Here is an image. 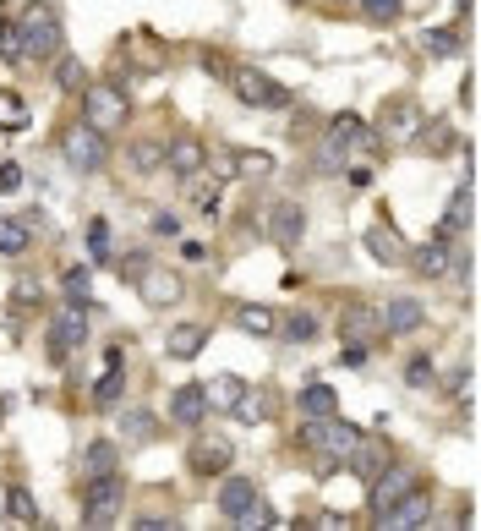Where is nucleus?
<instances>
[{
  "label": "nucleus",
  "instance_id": "nucleus-34",
  "mask_svg": "<svg viewBox=\"0 0 481 531\" xmlns=\"http://www.w3.org/2000/svg\"><path fill=\"white\" fill-rule=\"evenodd\" d=\"M121 438H132V444H154V438H159V417H154V411H143V406L121 411Z\"/></svg>",
  "mask_w": 481,
  "mask_h": 531
},
{
  "label": "nucleus",
  "instance_id": "nucleus-32",
  "mask_svg": "<svg viewBox=\"0 0 481 531\" xmlns=\"http://www.w3.org/2000/svg\"><path fill=\"white\" fill-rule=\"evenodd\" d=\"M126 389V373H121V351H110V362H104V378L93 384V406H115Z\"/></svg>",
  "mask_w": 481,
  "mask_h": 531
},
{
  "label": "nucleus",
  "instance_id": "nucleus-2",
  "mask_svg": "<svg viewBox=\"0 0 481 531\" xmlns=\"http://www.w3.org/2000/svg\"><path fill=\"white\" fill-rule=\"evenodd\" d=\"M82 121L93 126V132H126V121H132V99H126V88L115 83H82Z\"/></svg>",
  "mask_w": 481,
  "mask_h": 531
},
{
  "label": "nucleus",
  "instance_id": "nucleus-43",
  "mask_svg": "<svg viewBox=\"0 0 481 531\" xmlns=\"http://www.w3.org/2000/svg\"><path fill=\"white\" fill-rule=\"evenodd\" d=\"M236 526H241V531H263V526H279V515H274V504H263V499H257V504L241 515Z\"/></svg>",
  "mask_w": 481,
  "mask_h": 531
},
{
  "label": "nucleus",
  "instance_id": "nucleus-17",
  "mask_svg": "<svg viewBox=\"0 0 481 531\" xmlns=\"http://www.w3.org/2000/svg\"><path fill=\"white\" fill-rule=\"evenodd\" d=\"M257 499H263V493H257V482H252V477H219L214 504H219V515H225V521H241V515L252 510Z\"/></svg>",
  "mask_w": 481,
  "mask_h": 531
},
{
  "label": "nucleus",
  "instance_id": "nucleus-16",
  "mask_svg": "<svg viewBox=\"0 0 481 531\" xmlns=\"http://www.w3.org/2000/svg\"><path fill=\"white\" fill-rule=\"evenodd\" d=\"M389 460H394L389 438H367V433H361V438H356V449L345 455V466L356 471V482H372L383 466H389Z\"/></svg>",
  "mask_w": 481,
  "mask_h": 531
},
{
  "label": "nucleus",
  "instance_id": "nucleus-11",
  "mask_svg": "<svg viewBox=\"0 0 481 531\" xmlns=\"http://www.w3.org/2000/svg\"><path fill=\"white\" fill-rule=\"evenodd\" d=\"M323 143H328V148H339V154H345V159H356V148H367V154H372V148H378V137H372V126L361 121V115L339 110L334 121H328Z\"/></svg>",
  "mask_w": 481,
  "mask_h": 531
},
{
  "label": "nucleus",
  "instance_id": "nucleus-36",
  "mask_svg": "<svg viewBox=\"0 0 481 531\" xmlns=\"http://www.w3.org/2000/svg\"><path fill=\"white\" fill-rule=\"evenodd\" d=\"M356 11L372 22V28H394L400 11H405V0H356Z\"/></svg>",
  "mask_w": 481,
  "mask_h": 531
},
{
  "label": "nucleus",
  "instance_id": "nucleus-28",
  "mask_svg": "<svg viewBox=\"0 0 481 531\" xmlns=\"http://www.w3.org/2000/svg\"><path fill=\"white\" fill-rule=\"evenodd\" d=\"M279 334H285L290 345H312L323 334V318L312 313V307H296V313H290L285 323H279Z\"/></svg>",
  "mask_w": 481,
  "mask_h": 531
},
{
  "label": "nucleus",
  "instance_id": "nucleus-22",
  "mask_svg": "<svg viewBox=\"0 0 481 531\" xmlns=\"http://www.w3.org/2000/svg\"><path fill=\"white\" fill-rule=\"evenodd\" d=\"M208 411H214V406H208L203 384H181V389L170 395V422H181V427H197Z\"/></svg>",
  "mask_w": 481,
  "mask_h": 531
},
{
  "label": "nucleus",
  "instance_id": "nucleus-49",
  "mask_svg": "<svg viewBox=\"0 0 481 531\" xmlns=\"http://www.w3.org/2000/svg\"><path fill=\"white\" fill-rule=\"evenodd\" d=\"M405 378H410V384H432V362H427V356H416V362L405 367Z\"/></svg>",
  "mask_w": 481,
  "mask_h": 531
},
{
  "label": "nucleus",
  "instance_id": "nucleus-39",
  "mask_svg": "<svg viewBox=\"0 0 481 531\" xmlns=\"http://www.w3.org/2000/svg\"><path fill=\"white\" fill-rule=\"evenodd\" d=\"M0 126H6V132H22V126H28V99L22 94H0Z\"/></svg>",
  "mask_w": 481,
  "mask_h": 531
},
{
  "label": "nucleus",
  "instance_id": "nucleus-44",
  "mask_svg": "<svg viewBox=\"0 0 481 531\" xmlns=\"http://www.w3.org/2000/svg\"><path fill=\"white\" fill-rule=\"evenodd\" d=\"M55 83H61L66 94H77V88H82V66L72 61V55H55Z\"/></svg>",
  "mask_w": 481,
  "mask_h": 531
},
{
  "label": "nucleus",
  "instance_id": "nucleus-6",
  "mask_svg": "<svg viewBox=\"0 0 481 531\" xmlns=\"http://www.w3.org/2000/svg\"><path fill=\"white\" fill-rule=\"evenodd\" d=\"M126 510V477L121 471H104L88 477V499H82V526H115Z\"/></svg>",
  "mask_w": 481,
  "mask_h": 531
},
{
  "label": "nucleus",
  "instance_id": "nucleus-40",
  "mask_svg": "<svg viewBox=\"0 0 481 531\" xmlns=\"http://www.w3.org/2000/svg\"><path fill=\"white\" fill-rule=\"evenodd\" d=\"M460 50H465L460 28H432L427 33V55H460Z\"/></svg>",
  "mask_w": 481,
  "mask_h": 531
},
{
  "label": "nucleus",
  "instance_id": "nucleus-42",
  "mask_svg": "<svg viewBox=\"0 0 481 531\" xmlns=\"http://www.w3.org/2000/svg\"><path fill=\"white\" fill-rule=\"evenodd\" d=\"M0 61H28V55H22V28L17 22H0Z\"/></svg>",
  "mask_w": 481,
  "mask_h": 531
},
{
  "label": "nucleus",
  "instance_id": "nucleus-12",
  "mask_svg": "<svg viewBox=\"0 0 481 531\" xmlns=\"http://www.w3.org/2000/svg\"><path fill=\"white\" fill-rule=\"evenodd\" d=\"M164 170L181 176V181H197L208 170V143H203V137H192V132H181L170 148H164Z\"/></svg>",
  "mask_w": 481,
  "mask_h": 531
},
{
  "label": "nucleus",
  "instance_id": "nucleus-13",
  "mask_svg": "<svg viewBox=\"0 0 481 531\" xmlns=\"http://www.w3.org/2000/svg\"><path fill=\"white\" fill-rule=\"evenodd\" d=\"M405 263L421 274V280H449L454 274V247L443 236H432V241H421L416 252H405Z\"/></svg>",
  "mask_w": 481,
  "mask_h": 531
},
{
  "label": "nucleus",
  "instance_id": "nucleus-50",
  "mask_svg": "<svg viewBox=\"0 0 481 531\" xmlns=\"http://www.w3.org/2000/svg\"><path fill=\"white\" fill-rule=\"evenodd\" d=\"M66 291H72V296L88 291V269H66Z\"/></svg>",
  "mask_w": 481,
  "mask_h": 531
},
{
  "label": "nucleus",
  "instance_id": "nucleus-8",
  "mask_svg": "<svg viewBox=\"0 0 481 531\" xmlns=\"http://www.w3.org/2000/svg\"><path fill=\"white\" fill-rule=\"evenodd\" d=\"M263 230H268V241H274V247L290 252V247H301V236H307V214H301V203L279 198V203H268Z\"/></svg>",
  "mask_w": 481,
  "mask_h": 531
},
{
  "label": "nucleus",
  "instance_id": "nucleus-37",
  "mask_svg": "<svg viewBox=\"0 0 481 531\" xmlns=\"http://www.w3.org/2000/svg\"><path fill=\"white\" fill-rule=\"evenodd\" d=\"M28 247H33V230L22 225V219H0V252H6V258H22Z\"/></svg>",
  "mask_w": 481,
  "mask_h": 531
},
{
  "label": "nucleus",
  "instance_id": "nucleus-20",
  "mask_svg": "<svg viewBox=\"0 0 481 531\" xmlns=\"http://www.w3.org/2000/svg\"><path fill=\"white\" fill-rule=\"evenodd\" d=\"M230 323H236L241 334H257V340H274L279 334V313L263 307V302H236L230 307Z\"/></svg>",
  "mask_w": 481,
  "mask_h": 531
},
{
  "label": "nucleus",
  "instance_id": "nucleus-45",
  "mask_svg": "<svg viewBox=\"0 0 481 531\" xmlns=\"http://www.w3.org/2000/svg\"><path fill=\"white\" fill-rule=\"evenodd\" d=\"M148 263H154L148 252H126V258H121V280H126V285H137V274H143Z\"/></svg>",
  "mask_w": 481,
  "mask_h": 531
},
{
  "label": "nucleus",
  "instance_id": "nucleus-30",
  "mask_svg": "<svg viewBox=\"0 0 481 531\" xmlns=\"http://www.w3.org/2000/svg\"><path fill=\"white\" fill-rule=\"evenodd\" d=\"M104 471H121V455H115L110 438H93V444L82 449V477H104Z\"/></svg>",
  "mask_w": 481,
  "mask_h": 531
},
{
  "label": "nucleus",
  "instance_id": "nucleus-46",
  "mask_svg": "<svg viewBox=\"0 0 481 531\" xmlns=\"http://www.w3.org/2000/svg\"><path fill=\"white\" fill-rule=\"evenodd\" d=\"M367 356H372V345H367V340H345L339 362H345V367H367Z\"/></svg>",
  "mask_w": 481,
  "mask_h": 531
},
{
  "label": "nucleus",
  "instance_id": "nucleus-9",
  "mask_svg": "<svg viewBox=\"0 0 481 531\" xmlns=\"http://www.w3.org/2000/svg\"><path fill=\"white\" fill-rule=\"evenodd\" d=\"M427 521H432V488L416 477V482H410V488L400 493V504L383 515V526H394V531H421Z\"/></svg>",
  "mask_w": 481,
  "mask_h": 531
},
{
  "label": "nucleus",
  "instance_id": "nucleus-14",
  "mask_svg": "<svg viewBox=\"0 0 481 531\" xmlns=\"http://www.w3.org/2000/svg\"><path fill=\"white\" fill-rule=\"evenodd\" d=\"M137 296H143L148 307H170V302H181V274L164 269V263H148V269L137 274Z\"/></svg>",
  "mask_w": 481,
  "mask_h": 531
},
{
  "label": "nucleus",
  "instance_id": "nucleus-5",
  "mask_svg": "<svg viewBox=\"0 0 481 531\" xmlns=\"http://www.w3.org/2000/svg\"><path fill=\"white\" fill-rule=\"evenodd\" d=\"M17 28H22V55H28V61H44V66H50L55 55H61V44H66V39H61V22H55V11L44 6V0H33L28 17H22Z\"/></svg>",
  "mask_w": 481,
  "mask_h": 531
},
{
  "label": "nucleus",
  "instance_id": "nucleus-15",
  "mask_svg": "<svg viewBox=\"0 0 481 531\" xmlns=\"http://www.w3.org/2000/svg\"><path fill=\"white\" fill-rule=\"evenodd\" d=\"M378 323H383V334H416L427 323V307L416 296H389V302H378Z\"/></svg>",
  "mask_w": 481,
  "mask_h": 531
},
{
  "label": "nucleus",
  "instance_id": "nucleus-35",
  "mask_svg": "<svg viewBox=\"0 0 481 531\" xmlns=\"http://www.w3.org/2000/svg\"><path fill=\"white\" fill-rule=\"evenodd\" d=\"M416 126H421V110L410 105V99H394V105H389V137L410 143V137H416Z\"/></svg>",
  "mask_w": 481,
  "mask_h": 531
},
{
  "label": "nucleus",
  "instance_id": "nucleus-26",
  "mask_svg": "<svg viewBox=\"0 0 481 531\" xmlns=\"http://www.w3.org/2000/svg\"><path fill=\"white\" fill-rule=\"evenodd\" d=\"M6 526H44L39 499H33L22 482H11V488H6Z\"/></svg>",
  "mask_w": 481,
  "mask_h": 531
},
{
  "label": "nucleus",
  "instance_id": "nucleus-1",
  "mask_svg": "<svg viewBox=\"0 0 481 531\" xmlns=\"http://www.w3.org/2000/svg\"><path fill=\"white\" fill-rule=\"evenodd\" d=\"M88 307H93L88 296H72V302H61L50 313V329H44V356H50V367H66L82 345H88V323H93Z\"/></svg>",
  "mask_w": 481,
  "mask_h": 531
},
{
  "label": "nucleus",
  "instance_id": "nucleus-24",
  "mask_svg": "<svg viewBox=\"0 0 481 531\" xmlns=\"http://www.w3.org/2000/svg\"><path fill=\"white\" fill-rule=\"evenodd\" d=\"M410 143H416L421 154L443 159V154H454V143H460V132H454V121H421V126H416V137H410Z\"/></svg>",
  "mask_w": 481,
  "mask_h": 531
},
{
  "label": "nucleus",
  "instance_id": "nucleus-27",
  "mask_svg": "<svg viewBox=\"0 0 481 531\" xmlns=\"http://www.w3.org/2000/svg\"><path fill=\"white\" fill-rule=\"evenodd\" d=\"M126 170H132V176H159V170H164V143L137 137V143L126 148Z\"/></svg>",
  "mask_w": 481,
  "mask_h": 531
},
{
  "label": "nucleus",
  "instance_id": "nucleus-51",
  "mask_svg": "<svg viewBox=\"0 0 481 531\" xmlns=\"http://www.w3.org/2000/svg\"><path fill=\"white\" fill-rule=\"evenodd\" d=\"M137 531H170V521H164V515H143V521H137Z\"/></svg>",
  "mask_w": 481,
  "mask_h": 531
},
{
  "label": "nucleus",
  "instance_id": "nucleus-23",
  "mask_svg": "<svg viewBox=\"0 0 481 531\" xmlns=\"http://www.w3.org/2000/svg\"><path fill=\"white\" fill-rule=\"evenodd\" d=\"M460 230H471V176H465L460 187H454V198H449V214L438 219V230H432V236L454 241V236H460Z\"/></svg>",
  "mask_w": 481,
  "mask_h": 531
},
{
  "label": "nucleus",
  "instance_id": "nucleus-47",
  "mask_svg": "<svg viewBox=\"0 0 481 531\" xmlns=\"http://www.w3.org/2000/svg\"><path fill=\"white\" fill-rule=\"evenodd\" d=\"M154 236H181V214H175V209H159V214H154Z\"/></svg>",
  "mask_w": 481,
  "mask_h": 531
},
{
  "label": "nucleus",
  "instance_id": "nucleus-48",
  "mask_svg": "<svg viewBox=\"0 0 481 531\" xmlns=\"http://www.w3.org/2000/svg\"><path fill=\"white\" fill-rule=\"evenodd\" d=\"M0 192H22V165H0Z\"/></svg>",
  "mask_w": 481,
  "mask_h": 531
},
{
  "label": "nucleus",
  "instance_id": "nucleus-18",
  "mask_svg": "<svg viewBox=\"0 0 481 531\" xmlns=\"http://www.w3.org/2000/svg\"><path fill=\"white\" fill-rule=\"evenodd\" d=\"M230 460H236V444H230V438H197L192 444V471L197 477H225Z\"/></svg>",
  "mask_w": 481,
  "mask_h": 531
},
{
  "label": "nucleus",
  "instance_id": "nucleus-25",
  "mask_svg": "<svg viewBox=\"0 0 481 531\" xmlns=\"http://www.w3.org/2000/svg\"><path fill=\"white\" fill-rule=\"evenodd\" d=\"M203 345H208V329H203V323H175L170 340H164V351H170L175 362H192V356H203Z\"/></svg>",
  "mask_w": 481,
  "mask_h": 531
},
{
  "label": "nucleus",
  "instance_id": "nucleus-31",
  "mask_svg": "<svg viewBox=\"0 0 481 531\" xmlns=\"http://www.w3.org/2000/svg\"><path fill=\"white\" fill-rule=\"evenodd\" d=\"M296 411H301V417H334V411H339V395H334L328 384H307V389L296 395Z\"/></svg>",
  "mask_w": 481,
  "mask_h": 531
},
{
  "label": "nucleus",
  "instance_id": "nucleus-29",
  "mask_svg": "<svg viewBox=\"0 0 481 531\" xmlns=\"http://www.w3.org/2000/svg\"><path fill=\"white\" fill-rule=\"evenodd\" d=\"M268 411H274L268 389H241V395H236V406H230V417H236V422H246V427H257V422H268Z\"/></svg>",
  "mask_w": 481,
  "mask_h": 531
},
{
  "label": "nucleus",
  "instance_id": "nucleus-3",
  "mask_svg": "<svg viewBox=\"0 0 481 531\" xmlns=\"http://www.w3.org/2000/svg\"><path fill=\"white\" fill-rule=\"evenodd\" d=\"M301 449H312V455H323V466H334V460H345L350 449H356V438H361V427L356 422H345L334 411V417H307L301 422Z\"/></svg>",
  "mask_w": 481,
  "mask_h": 531
},
{
  "label": "nucleus",
  "instance_id": "nucleus-10",
  "mask_svg": "<svg viewBox=\"0 0 481 531\" xmlns=\"http://www.w3.org/2000/svg\"><path fill=\"white\" fill-rule=\"evenodd\" d=\"M410 482H416V477H410L405 466H394V460H389V466H383L378 477L367 482V510H372V521L383 526V515H389L394 504H400V493L410 488Z\"/></svg>",
  "mask_w": 481,
  "mask_h": 531
},
{
  "label": "nucleus",
  "instance_id": "nucleus-4",
  "mask_svg": "<svg viewBox=\"0 0 481 531\" xmlns=\"http://www.w3.org/2000/svg\"><path fill=\"white\" fill-rule=\"evenodd\" d=\"M225 77H230V88H236V99L246 110H290V99H296L279 77H268L263 66H230Z\"/></svg>",
  "mask_w": 481,
  "mask_h": 531
},
{
  "label": "nucleus",
  "instance_id": "nucleus-38",
  "mask_svg": "<svg viewBox=\"0 0 481 531\" xmlns=\"http://www.w3.org/2000/svg\"><path fill=\"white\" fill-rule=\"evenodd\" d=\"M241 389H246V384H241L236 373H219L214 384H203V395H208V406H225V411H230V406H236Z\"/></svg>",
  "mask_w": 481,
  "mask_h": 531
},
{
  "label": "nucleus",
  "instance_id": "nucleus-52",
  "mask_svg": "<svg viewBox=\"0 0 481 531\" xmlns=\"http://www.w3.org/2000/svg\"><path fill=\"white\" fill-rule=\"evenodd\" d=\"M334 6H350V0H334Z\"/></svg>",
  "mask_w": 481,
  "mask_h": 531
},
{
  "label": "nucleus",
  "instance_id": "nucleus-33",
  "mask_svg": "<svg viewBox=\"0 0 481 531\" xmlns=\"http://www.w3.org/2000/svg\"><path fill=\"white\" fill-rule=\"evenodd\" d=\"M230 165H236V181H257V176H274V154H257V148H236L230 154Z\"/></svg>",
  "mask_w": 481,
  "mask_h": 531
},
{
  "label": "nucleus",
  "instance_id": "nucleus-19",
  "mask_svg": "<svg viewBox=\"0 0 481 531\" xmlns=\"http://www.w3.org/2000/svg\"><path fill=\"white\" fill-rule=\"evenodd\" d=\"M339 329H345V340H383V323H378V302H345V313H339Z\"/></svg>",
  "mask_w": 481,
  "mask_h": 531
},
{
  "label": "nucleus",
  "instance_id": "nucleus-7",
  "mask_svg": "<svg viewBox=\"0 0 481 531\" xmlns=\"http://www.w3.org/2000/svg\"><path fill=\"white\" fill-rule=\"evenodd\" d=\"M61 154L77 176H99L110 148H104V132H93L88 121H72V126H61Z\"/></svg>",
  "mask_w": 481,
  "mask_h": 531
},
{
  "label": "nucleus",
  "instance_id": "nucleus-21",
  "mask_svg": "<svg viewBox=\"0 0 481 531\" xmlns=\"http://www.w3.org/2000/svg\"><path fill=\"white\" fill-rule=\"evenodd\" d=\"M367 252L383 263V269H400L410 247H405V236H400V230H394V225H383V219H378V225L367 230Z\"/></svg>",
  "mask_w": 481,
  "mask_h": 531
},
{
  "label": "nucleus",
  "instance_id": "nucleus-41",
  "mask_svg": "<svg viewBox=\"0 0 481 531\" xmlns=\"http://www.w3.org/2000/svg\"><path fill=\"white\" fill-rule=\"evenodd\" d=\"M88 252H93V263L110 258V219H99V214L88 219Z\"/></svg>",
  "mask_w": 481,
  "mask_h": 531
}]
</instances>
